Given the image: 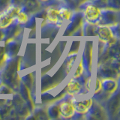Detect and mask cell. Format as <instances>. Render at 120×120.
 I'll list each match as a JSON object with an SVG mask.
<instances>
[{
	"label": "cell",
	"instance_id": "6da1fadb",
	"mask_svg": "<svg viewBox=\"0 0 120 120\" xmlns=\"http://www.w3.org/2000/svg\"><path fill=\"white\" fill-rule=\"evenodd\" d=\"M95 33L99 41L107 46H112L117 41L114 30L107 25H101L96 27Z\"/></svg>",
	"mask_w": 120,
	"mask_h": 120
},
{
	"label": "cell",
	"instance_id": "7a4b0ae2",
	"mask_svg": "<svg viewBox=\"0 0 120 120\" xmlns=\"http://www.w3.org/2000/svg\"><path fill=\"white\" fill-rule=\"evenodd\" d=\"M84 17L90 24H98L102 16V11L94 4H87L83 10Z\"/></svg>",
	"mask_w": 120,
	"mask_h": 120
},
{
	"label": "cell",
	"instance_id": "3957f363",
	"mask_svg": "<svg viewBox=\"0 0 120 120\" xmlns=\"http://www.w3.org/2000/svg\"><path fill=\"white\" fill-rule=\"evenodd\" d=\"M58 109H59V116L63 119H72L76 115L74 104L71 99L62 101L59 104Z\"/></svg>",
	"mask_w": 120,
	"mask_h": 120
},
{
	"label": "cell",
	"instance_id": "277c9868",
	"mask_svg": "<svg viewBox=\"0 0 120 120\" xmlns=\"http://www.w3.org/2000/svg\"><path fill=\"white\" fill-rule=\"evenodd\" d=\"M72 97V96H71ZM71 100L72 101L74 106L75 112L77 114L80 115H84L88 113L89 111L92 107L93 105V100L92 98L86 99V100H82V101H77L74 98H71Z\"/></svg>",
	"mask_w": 120,
	"mask_h": 120
},
{
	"label": "cell",
	"instance_id": "5b68a950",
	"mask_svg": "<svg viewBox=\"0 0 120 120\" xmlns=\"http://www.w3.org/2000/svg\"><path fill=\"white\" fill-rule=\"evenodd\" d=\"M46 19L47 20L52 24H55L58 26H62L63 23V20L60 16L59 9L54 7H49L46 11Z\"/></svg>",
	"mask_w": 120,
	"mask_h": 120
},
{
	"label": "cell",
	"instance_id": "8992f818",
	"mask_svg": "<svg viewBox=\"0 0 120 120\" xmlns=\"http://www.w3.org/2000/svg\"><path fill=\"white\" fill-rule=\"evenodd\" d=\"M66 91L71 96L74 97L82 92V86L80 80L77 78H72L68 82L66 86Z\"/></svg>",
	"mask_w": 120,
	"mask_h": 120
},
{
	"label": "cell",
	"instance_id": "52a82bcc",
	"mask_svg": "<svg viewBox=\"0 0 120 120\" xmlns=\"http://www.w3.org/2000/svg\"><path fill=\"white\" fill-rule=\"evenodd\" d=\"M101 86H102V91L112 94L117 89L118 82L115 79H112V77L103 78L101 80Z\"/></svg>",
	"mask_w": 120,
	"mask_h": 120
},
{
	"label": "cell",
	"instance_id": "ba28073f",
	"mask_svg": "<svg viewBox=\"0 0 120 120\" xmlns=\"http://www.w3.org/2000/svg\"><path fill=\"white\" fill-rule=\"evenodd\" d=\"M14 21V18L5 10L0 11V29H5L10 27Z\"/></svg>",
	"mask_w": 120,
	"mask_h": 120
},
{
	"label": "cell",
	"instance_id": "9c48e42d",
	"mask_svg": "<svg viewBox=\"0 0 120 120\" xmlns=\"http://www.w3.org/2000/svg\"><path fill=\"white\" fill-rule=\"evenodd\" d=\"M60 16H61L63 21H69L72 17V11L66 7H61L59 9Z\"/></svg>",
	"mask_w": 120,
	"mask_h": 120
},
{
	"label": "cell",
	"instance_id": "30bf717a",
	"mask_svg": "<svg viewBox=\"0 0 120 120\" xmlns=\"http://www.w3.org/2000/svg\"><path fill=\"white\" fill-rule=\"evenodd\" d=\"M29 20L28 14H26L24 11L20 10L17 14V17H15V21L19 24H26Z\"/></svg>",
	"mask_w": 120,
	"mask_h": 120
},
{
	"label": "cell",
	"instance_id": "8fae6325",
	"mask_svg": "<svg viewBox=\"0 0 120 120\" xmlns=\"http://www.w3.org/2000/svg\"><path fill=\"white\" fill-rule=\"evenodd\" d=\"M77 57V53H72L71 54L70 56H68L67 58V60H66V71L67 73L68 74L71 72V69H72V68L74 66V64L76 61V59Z\"/></svg>",
	"mask_w": 120,
	"mask_h": 120
},
{
	"label": "cell",
	"instance_id": "7c38bea8",
	"mask_svg": "<svg viewBox=\"0 0 120 120\" xmlns=\"http://www.w3.org/2000/svg\"><path fill=\"white\" fill-rule=\"evenodd\" d=\"M84 71H85V68L83 65V62H82V59H81V61L79 63L76 70H75V72L74 74V78H77V79L80 78L82 75L83 74Z\"/></svg>",
	"mask_w": 120,
	"mask_h": 120
},
{
	"label": "cell",
	"instance_id": "4fadbf2b",
	"mask_svg": "<svg viewBox=\"0 0 120 120\" xmlns=\"http://www.w3.org/2000/svg\"><path fill=\"white\" fill-rule=\"evenodd\" d=\"M25 7L28 11H34L38 7L37 0H26L25 3Z\"/></svg>",
	"mask_w": 120,
	"mask_h": 120
},
{
	"label": "cell",
	"instance_id": "5bb4252c",
	"mask_svg": "<svg viewBox=\"0 0 120 120\" xmlns=\"http://www.w3.org/2000/svg\"><path fill=\"white\" fill-rule=\"evenodd\" d=\"M102 91V86H101V80L100 78H96V80L94 86V93L98 94Z\"/></svg>",
	"mask_w": 120,
	"mask_h": 120
},
{
	"label": "cell",
	"instance_id": "9a60e30c",
	"mask_svg": "<svg viewBox=\"0 0 120 120\" xmlns=\"http://www.w3.org/2000/svg\"><path fill=\"white\" fill-rule=\"evenodd\" d=\"M10 0H0V11L5 10L8 6Z\"/></svg>",
	"mask_w": 120,
	"mask_h": 120
},
{
	"label": "cell",
	"instance_id": "2e32d148",
	"mask_svg": "<svg viewBox=\"0 0 120 120\" xmlns=\"http://www.w3.org/2000/svg\"><path fill=\"white\" fill-rule=\"evenodd\" d=\"M91 86H92V79L91 77H89L87 80L84 82V88L86 90V92H89L91 89Z\"/></svg>",
	"mask_w": 120,
	"mask_h": 120
},
{
	"label": "cell",
	"instance_id": "e0dca14e",
	"mask_svg": "<svg viewBox=\"0 0 120 120\" xmlns=\"http://www.w3.org/2000/svg\"><path fill=\"white\" fill-rule=\"evenodd\" d=\"M7 54L5 52V49L2 47H0V65L2 62L5 61Z\"/></svg>",
	"mask_w": 120,
	"mask_h": 120
},
{
	"label": "cell",
	"instance_id": "ac0fdd59",
	"mask_svg": "<svg viewBox=\"0 0 120 120\" xmlns=\"http://www.w3.org/2000/svg\"><path fill=\"white\" fill-rule=\"evenodd\" d=\"M40 2H49L50 0H39Z\"/></svg>",
	"mask_w": 120,
	"mask_h": 120
}]
</instances>
